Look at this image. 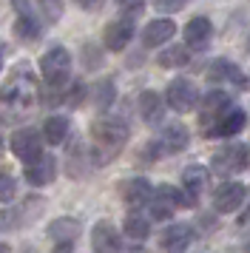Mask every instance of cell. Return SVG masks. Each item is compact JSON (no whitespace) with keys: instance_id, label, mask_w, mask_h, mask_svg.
<instances>
[{"instance_id":"3957f363","label":"cell","mask_w":250,"mask_h":253,"mask_svg":"<svg viewBox=\"0 0 250 253\" xmlns=\"http://www.w3.org/2000/svg\"><path fill=\"white\" fill-rule=\"evenodd\" d=\"M40 74H43V80L57 88V85H63L68 80V74H71V51L66 46H51L45 51L43 57H40Z\"/></svg>"},{"instance_id":"f1b7e54d","label":"cell","mask_w":250,"mask_h":253,"mask_svg":"<svg viewBox=\"0 0 250 253\" xmlns=\"http://www.w3.org/2000/svg\"><path fill=\"white\" fill-rule=\"evenodd\" d=\"M37 6H40V12H43L45 20H60L63 17V0H34Z\"/></svg>"},{"instance_id":"d6a6232c","label":"cell","mask_w":250,"mask_h":253,"mask_svg":"<svg viewBox=\"0 0 250 253\" xmlns=\"http://www.w3.org/2000/svg\"><path fill=\"white\" fill-rule=\"evenodd\" d=\"M185 3H188V0H154V6H157L159 12H168V14L185 9Z\"/></svg>"},{"instance_id":"30bf717a","label":"cell","mask_w":250,"mask_h":253,"mask_svg":"<svg viewBox=\"0 0 250 253\" xmlns=\"http://www.w3.org/2000/svg\"><path fill=\"white\" fill-rule=\"evenodd\" d=\"M23 176H26V182L34 185V188H43V185L54 182L57 176V160L51 154H37L32 160H26V168H23Z\"/></svg>"},{"instance_id":"6da1fadb","label":"cell","mask_w":250,"mask_h":253,"mask_svg":"<svg viewBox=\"0 0 250 253\" xmlns=\"http://www.w3.org/2000/svg\"><path fill=\"white\" fill-rule=\"evenodd\" d=\"M131 137V128L125 120L117 117H100L91 123V139H94V151H91V162L94 168H102L125 148V142Z\"/></svg>"},{"instance_id":"5bb4252c","label":"cell","mask_w":250,"mask_h":253,"mask_svg":"<svg viewBox=\"0 0 250 253\" xmlns=\"http://www.w3.org/2000/svg\"><path fill=\"white\" fill-rule=\"evenodd\" d=\"M131 37H134V20L131 17H117V20H111V23L105 26L102 43H105L108 51H123L131 43Z\"/></svg>"},{"instance_id":"74e56055","label":"cell","mask_w":250,"mask_h":253,"mask_svg":"<svg viewBox=\"0 0 250 253\" xmlns=\"http://www.w3.org/2000/svg\"><path fill=\"white\" fill-rule=\"evenodd\" d=\"M248 51H250V35H248Z\"/></svg>"},{"instance_id":"7a4b0ae2","label":"cell","mask_w":250,"mask_h":253,"mask_svg":"<svg viewBox=\"0 0 250 253\" xmlns=\"http://www.w3.org/2000/svg\"><path fill=\"white\" fill-rule=\"evenodd\" d=\"M213 171L219 176H236L250 168V145L245 142H227L213 154Z\"/></svg>"},{"instance_id":"ba28073f","label":"cell","mask_w":250,"mask_h":253,"mask_svg":"<svg viewBox=\"0 0 250 253\" xmlns=\"http://www.w3.org/2000/svg\"><path fill=\"white\" fill-rule=\"evenodd\" d=\"M14 12H17V17H14V37L20 43H37L43 37V23L34 14V9L26 0H14Z\"/></svg>"},{"instance_id":"9a60e30c","label":"cell","mask_w":250,"mask_h":253,"mask_svg":"<svg viewBox=\"0 0 250 253\" xmlns=\"http://www.w3.org/2000/svg\"><path fill=\"white\" fill-rule=\"evenodd\" d=\"M208 80L213 83H227V85H233V88H248V77H245V71L239 69L236 63H230V60H213L210 66H208Z\"/></svg>"},{"instance_id":"cb8c5ba5","label":"cell","mask_w":250,"mask_h":253,"mask_svg":"<svg viewBox=\"0 0 250 253\" xmlns=\"http://www.w3.org/2000/svg\"><path fill=\"white\" fill-rule=\"evenodd\" d=\"M68 137V120L60 114H51L43 123V142H51V145H63Z\"/></svg>"},{"instance_id":"4dcf8cb0","label":"cell","mask_w":250,"mask_h":253,"mask_svg":"<svg viewBox=\"0 0 250 253\" xmlns=\"http://www.w3.org/2000/svg\"><path fill=\"white\" fill-rule=\"evenodd\" d=\"M117 6H120V12H123L125 17H131V20H134L136 14H142L145 0H117Z\"/></svg>"},{"instance_id":"8fae6325","label":"cell","mask_w":250,"mask_h":253,"mask_svg":"<svg viewBox=\"0 0 250 253\" xmlns=\"http://www.w3.org/2000/svg\"><path fill=\"white\" fill-rule=\"evenodd\" d=\"M245 196H248V188L236 179H227L213 191V208L216 213H233L245 205Z\"/></svg>"},{"instance_id":"1f68e13d","label":"cell","mask_w":250,"mask_h":253,"mask_svg":"<svg viewBox=\"0 0 250 253\" xmlns=\"http://www.w3.org/2000/svg\"><path fill=\"white\" fill-rule=\"evenodd\" d=\"M83 97H85V85H83V83H74L66 91V103L71 105V108H77V105H83Z\"/></svg>"},{"instance_id":"5b68a950","label":"cell","mask_w":250,"mask_h":253,"mask_svg":"<svg viewBox=\"0 0 250 253\" xmlns=\"http://www.w3.org/2000/svg\"><path fill=\"white\" fill-rule=\"evenodd\" d=\"M165 103L173 108V111H179V114H188L196 108L199 103V85L188 77H176V80L168 83V88H165Z\"/></svg>"},{"instance_id":"e0dca14e","label":"cell","mask_w":250,"mask_h":253,"mask_svg":"<svg viewBox=\"0 0 250 253\" xmlns=\"http://www.w3.org/2000/svg\"><path fill=\"white\" fill-rule=\"evenodd\" d=\"M173 35H176V23L168 20V17H157V20H151L142 29V46L159 48V46H165Z\"/></svg>"},{"instance_id":"2e32d148","label":"cell","mask_w":250,"mask_h":253,"mask_svg":"<svg viewBox=\"0 0 250 253\" xmlns=\"http://www.w3.org/2000/svg\"><path fill=\"white\" fill-rule=\"evenodd\" d=\"M151 191H154V185L148 182L145 176H131V179H125V182L120 185V196H123V202H125L128 208H142V205H148Z\"/></svg>"},{"instance_id":"52a82bcc","label":"cell","mask_w":250,"mask_h":253,"mask_svg":"<svg viewBox=\"0 0 250 253\" xmlns=\"http://www.w3.org/2000/svg\"><path fill=\"white\" fill-rule=\"evenodd\" d=\"M188 142H191V134H188V128L182 126V123H165V126L159 128V134L154 137V151H157L159 157L165 154V157H170V154H179V151L188 148Z\"/></svg>"},{"instance_id":"e575fe53","label":"cell","mask_w":250,"mask_h":253,"mask_svg":"<svg viewBox=\"0 0 250 253\" xmlns=\"http://www.w3.org/2000/svg\"><path fill=\"white\" fill-rule=\"evenodd\" d=\"M3 60H6V46H0V69H3Z\"/></svg>"},{"instance_id":"277c9868","label":"cell","mask_w":250,"mask_h":253,"mask_svg":"<svg viewBox=\"0 0 250 253\" xmlns=\"http://www.w3.org/2000/svg\"><path fill=\"white\" fill-rule=\"evenodd\" d=\"M245 126H248V114H245V108H239V105L230 103L227 108H222V111H219V117H216L213 123H208L202 131L208 134V137L230 139V137H236Z\"/></svg>"},{"instance_id":"836d02e7","label":"cell","mask_w":250,"mask_h":253,"mask_svg":"<svg viewBox=\"0 0 250 253\" xmlns=\"http://www.w3.org/2000/svg\"><path fill=\"white\" fill-rule=\"evenodd\" d=\"M74 3H77L83 12H100L102 6H105V0H74Z\"/></svg>"},{"instance_id":"ac0fdd59","label":"cell","mask_w":250,"mask_h":253,"mask_svg":"<svg viewBox=\"0 0 250 253\" xmlns=\"http://www.w3.org/2000/svg\"><path fill=\"white\" fill-rule=\"evenodd\" d=\"M210 37H213V23L208 17L188 20V26H185V46L191 48V51H202L210 43Z\"/></svg>"},{"instance_id":"4316f807","label":"cell","mask_w":250,"mask_h":253,"mask_svg":"<svg viewBox=\"0 0 250 253\" xmlns=\"http://www.w3.org/2000/svg\"><path fill=\"white\" fill-rule=\"evenodd\" d=\"M114 83L111 80H100L97 85H94V103H97V108H108V105L114 103Z\"/></svg>"},{"instance_id":"44dd1931","label":"cell","mask_w":250,"mask_h":253,"mask_svg":"<svg viewBox=\"0 0 250 253\" xmlns=\"http://www.w3.org/2000/svg\"><path fill=\"white\" fill-rule=\"evenodd\" d=\"M199 123H202V128L208 126V123H213L216 117H219V111L222 108H227L230 105V97H227L225 91H219V88H213V91H208L202 97L199 94Z\"/></svg>"},{"instance_id":"9c48e42d","label":"cell","mask_w":250,"mask_h":253,"mask_svg":"<svg viewBox=\"0 0 250 253\" xmlns=\"http://www.w3.org/2000/svg\"><path fill=\"white\" fill-rule=\"evenodd\" d=\"M205 188H208V168L193 162L182 171V205H191L196 208L199 199H202Z\"/></svg>"},{"instance_id":"8d00e7d4","label":"cell","mask_w":250,"mask_h":253,"mask_svg":"<svg viewBox=\"0 0 250 253\" xmlns=\"http://www.w3.org/2000/svg\"><path fill=\"white\" fill-rule=\"evenodd\" d=\"M0 154H3V137H0Z\"/></svg>"},{"instance_id":"603a6c76","label":"cell","mask_w":250,"mask_h":253,"mask_svg":"<svg viewBox=\"0 0 250 253\" xmlns=\"http://www.w3.org/2000/svg\"><path fill=\"white\" fill-rule=\"evenodd\" d=\"M123 233L131 236V239H136V242H145L148 236H151V219L142 216L139 208H131V213H128L125 222H123Z\"/></svg>"},{"instance_id":"7402d4cb","label":"cell","mask_w":250,"mask_h":253,"mask_svg":"<svg viewBox=\"0 0 250 253\" xmlns=\"http://www.w3.org/2000/svg\"><path fill=\"white\" fill-rule=\"evenodd\" d=\"M136 108H139V117H142L145 123H151V126H154V123H159V120L165 117V100H162L157 91H151V88L139 94Z\"/></svg>"},{"instance_id":"4fadbf2b","label":"cell","mask_w":250,"mask_h":253,"mask_svg":"<svg viewBox=\"0 0 250 253\" xmlns=\"http://www.w3.org/2000/svg\"><path fill=\"white\" fill-rule=\"evenodd\" d=\"M9 148L17 160H23V162L32 160V157H37L43 151V134L34 131V128H17L9 137Z\"/></svg>"},{"instance_id":"ffe728a7","label":"cell","mask_w":250,"mask_h":253,"mask_svg":"<svg viewBox=\"0 0 250 253\" xmlns=\"http://www.w3.org/2000/svg\"><path fill=\"white\" fill-rule=\"evenodd\" d=\"M193 242V228L185 225V222H173L168 228L162 230L159 236V248L162 251H185L188 245Z\"/></svg>"},{"instance_id":"7c38bea8","label":"cell","mask_w":250,"mask_h":253,"mask_svg":"<svg viewBox=\"0 0 250 253\" xmlns=\"http://www.w3.org/2000/svg\"><path fill=\"white\" fill-rule=\"evenodd\" d=\"M80 233H83V225L71 216H60L48 225V239H51V245L57 251H71L77 245Z\"/></svg>"},{"instance_id":"8992f818","label":"cell","mask_w":250,"mask_h":253,"mask_svg":"<svg viewBox=\"0 0 250 253\" xmlns=\"http://www.w3.org/2000/svg\"><path fill=\"white\" fill-rule=\"evenodd\" d=\"M148 208H151V219H170L182 208V191L176 185H168V182L157 185L151 191Z\"/></svg>"},{"instance_id":"d4e9b609","label":"cell","mask_w":250,"mask_h":253,"mask_svg":"<svg viewBox=\"0 0 250 253\" xmlns=\"http://www.w3.org/2000/svg\"><path fill=\"white\" fill-rule=\"evenodd\" d=\"M188 63H191V48L188 46H168L157 57V66H162V69H182Z\"/></svg>"},{"instance_id":"d590c367","label":"cell","mask_w":250,"mask_h":253,"mask_svg":"<svg viewBox=\"0 0 250 253\" xmlns=\"http://www.w3.org/2000/svg\"><path fill=\"white\" fill-rule=\"evenodd\" d=\"M9 251V245H6V242H0V253H6Z\"/></svg>"},{"instance_id":"f546056e","label":"cell","mask_w":250,"mask_h":253,"mask_svg":"<svg viewBox=\"0 0 250 253\" xmlns=\"http://www.w3.org/2000/svg\"><path fill=\"white\" fill-rule=\"evenodd\" d=\"M83 63H85L88 71H94V69L102 66V54H100V48L94 46V43H85V46H83Z\"/></svg>"},{"instance_id":"83f0119b","label":"cell","mask_w":250,"mask_h":253,"mask_svg":"<svg viewBox=\"0 0 250 253\" xmlns=\"http://www.w3.org/2000/svg\"><path fill=\"white\" fill-rule=\"evenodd\" d=\"M14 194H17V179H14L11 173L0 171V205H3V202H11Z\"/></svg>"},{"instance_id":"d6986e66","label":"cell","mask_w":250,"mask_h":253,"mask_svg":"<svg viewBox=\"0 0 250 253\" xmlns=\"http://www.w3.org/2000/svg\"><path fill=\"white\" fill-rule=\"evenodd\" d=\"M91 248L94 251H102V253H111V251H120L123 248V239H120V230L114 228L108 219H102L94 225L91 230Z\"/></svg>"},{"instance_id":"484cf974","label":"cell","mask_w":250,"mask_h":253,"mask_svg":"<svg viewBox=\"0 0 250 253\" xmlns=\"http://www.w3.org/2000/svg\"><path fill=\"white\" fill-rule=\"evenodd\" d=\"M26 219H34V213H29V202L23 208H0V230L20 228Z\"/></svg>"}]
</instances>
